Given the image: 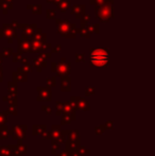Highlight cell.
Returning a JSON list of instances; mask_svg holds the SVG:
<instances>
[{"instance_id": "obj_20", "label": "cell", "mask_w": 155, "mask_h": 156, "mask_svg": "<svg viewBox=\"0 0 155 156\" xmlns=\"http://www.w3.org/2000/svg\"><path fill=\"white\" fill-rule=\"evenodd\" d=\"M76 58H77L78 62L84 61V53H77V54H76Z\"/></svg>"}, {"instance_id": "obj_7", "label": "cell", "mask_w": 155, "mask_h": 156, "mask_svg": "<svg viewBox=\"0 0 155 156\" xmlns=\"http://www.w3.org/2000/svg\"><path fill=\"white\" fill-rule=\"evenodd\" d=\"M85 12V5L84 4H75L71 6V13L73 15H76L77 18H82V16L84 15Z\"/></svg>"}, {"instance_id": "obj_5", "label": "cell", "mask_w": 155, "mask_h": 156, "mask_svg": "<svg viewBox=\"0 0 155 156\" xmlns=\"http://www.w3.org/2000/svg\"><path fill=\"white\" fill-rule=\"evenodd\" d=\"M18 28L23 30V37L30 38V37L34 36V33H35L36 29H37V26L35 23H32V25H18Z\"/></svg>"}, {"instance_id": "obj_8", "label": "cell", "mask_w": 155, "mask_h": 156, "mask_svg": "<svg viewBox=\"0 0 155 156\" xmlns=\"http://www.w3.org/2000/svg\"><path fill=\"white\" fill-rule=\"evenodd\" d=\"M44 43L45 41H41L38 39L32 38L31 39V49L34 52H39V51H44Z\"/></svg>"}, {"instance_id": "obj_18", "label": "cell", "mask_w": 155, "mask_h": 156, "mask_svg": "<svg viewBox=\"0 0 155 156\" xmlns=\"http://www.w3.org/2000/svg\"><path fill=\"white\" fill-rule=\"evenodd\" d=\"M13 61L14 62H18V61H23V58H21V55H20V53H14L13 54Z\"/></svg>"}, {"instance_id": "obj_4", "label": "cell", "mask_w": 155, "mask_h": 156, "mask_svg": "<svg viewBox=\"0 0 155 156\" xmlns=\"http://www.w3.org/2000/svg\"><path fill=\"white\" fill-rule=\"evenodd\" d=\"M2 28L4 31V36L9 38V43H13V39L17 38L16 28L13 27V25H11V23H4Z\"/></svg>"}, {"instance_id": "obj_19", "label": "cell", "mask_w": 155, "mask_h": 156, "mask_svg": "<svg viewBox=\"0 0 155 156\" xmlns=\"http://www.w3.org/2000/svg\"><path fill=\"white\" fill-rule=\"evenodd\" d=\"M89 19H90V16H89L88 14H84V15L82 16V18H81V20L84 21V23H87L89 21Z\"/></svg>"}, {"instance_id": "obj_14", "label": "cell", "mask_w": 155, "mask_h": 156, "mask_svg": "<svg viewBox=\"0 0 155 156\" xmlns=\"http://www.w3.org/2000/svg\"><path fill=\"white\" fill-rule=\"evenodd\" d=\"M86 29L89 33H93V32L99 33L100 32V26H99V23H95V25H87Z\"/></svg>"}, {"instance_id": "obj_13", "label": "cell", "mask_w": 155, "mask_h": 156, "mask_svg": "<svg viewBox=\"0 0 155 156\" xmlns=\"http://www.w3.org/2000/svg\"><path fill=\"white\" fill-rule=\"evenodd\" d=\"M90 3L93 4L95 6H99V5H102V4H105V3L114 4V0H90Z\"/></svg>"}, {"instance_id": "obj_9", "label": "cell", "mask_w": 155, "mask_h": 156, "mask_svg": "<svg viewBox=\"0 0 155 156\" xmlns=\"http://www.w3.org/2000/svg\"><path fill=\"white\" fill-rule=\"evenodd\" d=\"M0 9H1V11L4 14H6L9 11L13 9L12 2H9V1H6V0H0Z\"/></svg>"}, {"instance_id": "obj_11", "label": "cell", "mask_w": 155, "mask_h": 156, "mask_svg": "<svg viewBox=\"0 0 155 156\" xmlns=\"http://www.w3.org/2000/svg\"><path fill=\"white\" fill-rule=\"evenodd\" d=\"M32 38H35V39H38L41 41H46V38H47V35L46 33H44L41 31V29H36L35 33H34V36Z\"/></svg>"}, {"instance_id": "obj_23", "label": "cell", "mask_w": 155, "mask_h": 156, "mask_svg": "<svg viewBox=\"0 0 155 156\" xmlns=\"http://www.w3.org/2000/svg\"><path fill=\"white\" fill-rule=\"evenodd\" d=\"M4 36V31H3V28H0V38Z\"/></svg>"}, {"instance_id": "obj_12", "label": "cell", "mask_w": 155, "mask_h": 156, "mask_svg": "<svg viewBox=\"0 0 155 156\" xmlns=\"http://www.w3.org/2000/svg\"><path fill=\"white\" fill-rule=\"evenodd\" d=\"M28 9L32 11V13L34 14H41V11H43V6L41 4H28Z\"/></svg>"}, {"instance_id": "obj_1", "label": "cell", "mask_w": 155, "mask_h": 156, "mask_svg": "<svg viewBox=\"0 0 155 156\" xmlns=\"http://www.w3.org/2000/svg\"><path fill=\"white\" fill-rule=\"evenodd\" d=\"M110 51L105 48H97L90 50V61L91 64L98 67H105L110 62L108 60Z\"/></svg>"}, {"instance_id": "obj_21", "label": "cell", "mask_w": 155, "mask_h": 156, "mask_svg": "<svg viewBox=\"0 0 155 156\" xmlns=\"http://www.w3.org/2000/svg\"><path fill=\"white\" fill-rule=\"evenodd\" d=\"M51 56V53H41L38 58H50Z\"/></svg>"}, {"instance_id": "obj_2", "label": "cell", "mask_w": 155, "mask_h": 156, "mask_svg": "<svg viewBox=\"0 0 155 156\" xmlns=\"http://www.w3.org/2000/svg\"><path fill=\"white\" fill-rule=\"evenodd\" d=\"M95 12L97 17L101 21H108L114 17V6L111 3L102 4V5L96 6Z\"/></svg>"}, {"instance_id": "obj_15", "label": "cell", "mask_w": 155, "mask_h": 156, "mask_svg": "<svg viewBox=\"0 0 155 156\" xmlns=\"http://www.w3.org/2000/svg\"><path fill=\"white\" fill-rule=\"evenodd\" d=\"M13 53V50L11 49V48H5V49H3V51L0 52V56H3V58H9V56L11 55V54Z\"/></svg>"}, {"instance_id": "obj_22", "label": "cell", "mask_w": 155, "mask_h": 156, "mask_svg": "<svg viewBox=\"0 0 155 156\" xmlns=\"http://www.w3.org/2000/svg\"><path fill=\"white\" fill-rule=\"evenodd\" d=\"M61 51V45H56L55 47L52 48V52H58Z\"/></svg>"}, {"instance_id": "obj_6", "label": "cell", "mask_w": 155, "mask_h": 156, "mask_svg": "<svg viewBox=\"0 0 155 156\" xmlns=\"http://www.w3.org/2000/svg\"><path fill=\"white\" fill-rule=\"evenodd\" d=\"M31 39L21 37L18 38V49L19 52H31Z\"/></svg>"}, {"instance_id": "obj_24", "label": "cell", "mask_w": 155, "mask_h": 156, "mask_svg": "<svg viewBox=\"0 0 155 156\" xmlns=\"http://www.w3.org/2000/svg\"><path fill=\"white\" fill-rule=\"evenodd\" d=\"M1 63H2V58L0 56V65H1Z\"/></svg>"}, {"instance_id": "obj_16", "label": "cell", "mask_w": 155, "mask_h": 156, "mask_svg": "<svg viewBox=\"0 0 155 156\" xmlns=\"http://www.w3.org/2000/svg\"><path fill=\"white\" fill-rule=\"evenodd\" d=\"M79 33H80L81 36L85 37V38H89V36H90V33L87 31L86 28H80L79 29Z\"/></svg>"}, {"instance_id": "obj_10", "label": "cell", "mask_w": 155, "mask_h": 156, "mask_svg": "<svg viewBox=\"0 0 155 156\" xmlns=\"http://www.w3.org/2000/svg\"><path fill=\"white\" fill-rule=\"evenodd\" d=\"M58 9L61 11V12H66L67 10L70 6V0H61L58 4H56Z\"/></svg>"}, {"instance_id": "obj_17", "label": "cell", "mask_w": 155, "mask_h": 156, "mask_svg": "<svg viewBox=\"0 0 155 156\" xmlns=\"http://www.w3.org/2000/svg\"><path fill=\"white\" fill-rule=\"evenodd\" d=\"M55 16H56L55 10H52V9H48V10H47V18L48 19L55 18Z\"/></svg>"}, {"instance_id": "obj_3", "label": "cell", "mask_w": 155, "mask_h": 156, "mask_svg": "<svg viewBox=\"0 0 155 156\" xmlns=\"http://www.w3.org/2000/svg\"><path fill=\"white\" fill-rule=\"evenodd\" d=\"M56 25H58V32L65 37H66V35L71 31V29H72L73 27H76L75 23H71L70 20H68V19L62 20V19L56 18Z\"/></svg>"}, {"instance_id": "obj_25", "label": "cell", "mask_w": 155, "mask_h": 156, "mask_svg": "<svg viewBox=\"0 0 155 156\" xmlns=\"http://www.w3.org/2000/svg\"><path fill=\"white\" fill-rule=\"evenodd\" d=\"M6 1H9V2H12V1H14V0H6Z\"/></svg>"}]
</instances>
